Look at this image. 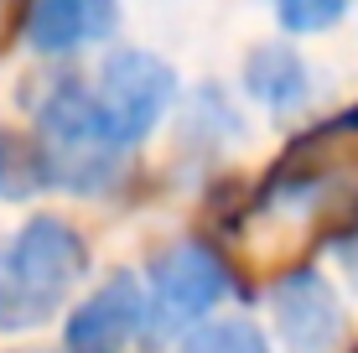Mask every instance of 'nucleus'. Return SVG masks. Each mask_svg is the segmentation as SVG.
<instances>
[{
  "mask_svg": "<svg viewBox=\"0 0 358 353\" xmlns=\"http://www.w3.org/2000/svg\"><path fill=\"white\" fill-rule=\"evenodd\" d=\"M244 89L265 109H275V115H296L306 104V94H312V78H306V63L296 47L270 42V47H255L244 57Z\"/></svg>",
  "mask_w": 358,
  "mask_h": 353,
  "instance_id": "6e6552de",
  "label": "nucleus"
},
{
  "mask_svg": "<svg viewBox=\"0 0 358 353\" xmlns=\"http://www.w3.org/2000/svg\"><path fill=\"white\" fill-rule=\"evenodd\" d=\"M0 182H6V166H0Z\"/></svg>",
  "mask_w": 358,
  "mask_h": 353,
  "instance_id": "9b49d317",
  "label": "nucleus"
},
{
  "mask_svg": "<svg viewBox=\"0 0 358 353\" xmlns=\"http://www.w3.org/2000/svg\"><path fill=\"white\" fill-rule=\"evenodd\" d=\"M224 296H229V265L208 245H177V250L156 254V265H151L145 322H151L156 338L187 333V327L197 317H208Z\"/></svg>",
  "mask_w": 358,
  "mask_h": 353,
  "instance_id": "20e7f679",
  "label": "nucleus"
},
{
  "mask_svg": "<svg viewBox=\"0 0 358 353\" xmlns=\"http://www.w3.org/2000/svg\"><path fill=\"white\" fill-rule=\"evenodd\" d=\"M270 307H275V327L291 353H332L338 348L343 307L322 271H291L270 291Z\"/></svg>",
  "mask_w": 358,
  "mask_h": 353,
  "instance_id": "423d86ee",
  "label": "nucleus"
},
{
  "mask_svg": "<svg viewBox=\"0 0 358 353\" xmlns=\"http://www.w3.org/2000/svg\"><path fill=\"white\" fill-rule=\"evenodd\" d=\"M171 94H177V73H171L166 57L145 52V47H120V52L104 57L89 99H94L104 141L115 151H130L162 125V115L171 109Z\"/></svg>",
  "mask_w": 358,
  "mask_h": 353,
  "instance_id": "7ed1b4c3",
  "label": "nucleus"
},
{
  "mask_svg": "<svg viewBox=\"0 0 358 353\" xmlns=\"http://www.w3.org/2000/svg\"><path fill=\"white\" fill-rule=\"evenodd\" d=\"M177 353H270L265 333L244 317H224V322H203L177 343Z\"/></svg>",
  "mask_w": 358,
  "mask_h": 353,
  "instance_id": "1a4fd4ad",
  "label": "nucleus"
},
{
  "mask_svg": "<svg viewBox=\"0 0 358 353\" xmlns=\"http://www.w3.org/2000/svg\"><path fill=\"white\" fill-rule=\"evenodd\" d=\"M145 327V291L135 275H109L63 327V353H125Z\"/></svg>",
  "mask_w": 358,
  "mask_h": 353,
  "instance_id": "39448f33",
  "label": "nucleus"
},
{
  "mask_svg": "<svg viewBox=\"0 0 358 353\" xmlns=\"http://www.w3.org/2000/svg\"><path fill=\"white\" fill-rule=\"evenodd\" d=\"M115 27H120V0H31L27 10V42L52 57L104 42V36H115Z\"/></svg>",
  "mask_w": 358,
  "mask_h": 353,
  "instance_id": "0eeeda50",
  "label": "nucleus"
},
{
  "mask_svg": "<svg viewBox=\"0 0 358 353\" xmlns=\"http://www.w3.org/2000/svg\"><path fill=\"white\" fill-rule=\"evenodd\" d=\"M343 10H348V0H275V16L291 36H312V31L338 27Z\"/></svg>",
  "mask_w": 358,
  "mask_h": 353,
  "instance_id": "9d476101",
  "label": "nucleus"
},
{
  "mask_svg": "<svg viewBox=\"0 0 358 353\" xmlns=\"http://www.w3.org/2000/svg\"><path fill=\"white\" fill-rule=\"evenodd\" d=\"M89 271L83 234L57 213H36L0 245V333H31L68 301Z\"/></svg>",
  "mask_w": 358,
  "mask_h": 353,
  "instance_id": "f257e3e1",
  "label": "nucleus"
},
{
  "mask_svg": "<svg viewBox=\"0 0 358 353\" xmlns=\"http://www.w3.org/2000/svg\"><path fill=\"white\" fill-rule=\"evenodd\" d=\"M36 136H42V182L68 192H99L120 172V151L104 141L94 99L78 78H57L36 104Z\"/></svg>",
  "mask_w": 358,
  "mask_h": 353,
  "instance_id": "f03ea898",
  "label": "nucleus"
}]
</instances>
